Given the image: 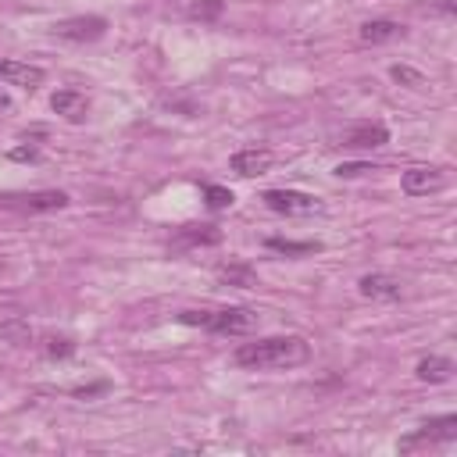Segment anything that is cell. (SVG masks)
I'll return each mask as SVG.
<instances>
[{
    "mask_svg": "<svg viewBox=\"0 0 457 457\" xmlns=\"http://www.w3.org/2000/svg\"><path fill=\"white\" fill-rule=\"evenodd\" d=\"M311 357L307 339L300 336H264V339H250L239 343L232 361L246 371H278V368H296Z\"/></svg>",
    "mask_w": 457,
    "mask_h": 457,
    "instance_id": "6da1fadb",
    "label": "cell"
},
{
    "mask_svg": "<svg viewBox=\"0 0 457 457\" xmlns=\"http://www.w3.org/2000/svg\"><path fill=\"white\" fill-rule=\"evenodd\" d=\"M182 325H196L211 336H246L257 328V311L250 307H204V311H182Z\"/></svg>",
    "mask_w": 457,
    "mask_h": 457,
    "instance_id": "7a4b0ae2",
    "label": "cell"
},
{
    "mask_svg": "<svg viewBox=\"0 0 457 457\" xmlns=\"http://www.w3.org/2000/svg\"><path fill=\"white\" fill-rule=\"evenodd\" d=\"M0 207L7 211H21V214H43V211H61L68 207V193L64 189H32V193H4Z\"/></svg>",
    "mask_w": 457,
    "mask_h": 457,
    "instance_id": "3957f363",
    "label": "cell"
},
{
    "mask_svg": "<svg viewBox=\"0 0 457 457\" xmlns=\"http://www.w3.org/2000/svg\"><path fill=\"white\" fill-rule=\"evenodd\" d=\"M261 200H264L268 211L286 214V218H307V214L321 211V200L311 196V193H300V189H268Z\"/></svg>",
    "mask_w": 457,
    "mask_h": 457,
    "instance_id": "277c9868",
    "label": "cell"
},
{
    "mask_svg": "<svg viewBox=\"0 0 457 457\" xmlns=\"http://www.w3.org/2000/svg\"><path fill=\"white\" fill-rule=\"evenodd\" d=\"M457 439V414H443V418H432L425 421L414 436L400 439V453H411V450H421V446H436V443H453Z\"/></svg>",
    "mask_w": 457,
    "mask_h": 457,
    "instance_id": "5b68a950",
    "label": "cell"
},
{
    "mask_svg": "<svg viewBox=\"0 0 457 457\" xmlns=\"http://www.w3.org/2000/svg\"><path fill=\"white\" fill-rule=\"evenodd\" d=\"M400 186L407 196H428L446 186V175H443V168H432V164H411L400 175Z\"/></svg>",
    "mask_w": 457,
    "mask_h": 457,
    "instance_id": "8992f818",
    "label": "cell"
},
{
    "mask_svg": "<svg viewBox=\"0 0 457 457\" xmlns=\"http://www.w3.org/2000/svg\"><path fill=\"white\" fill-rule=\"evenodd\" d=\"M54 32H57L61 39H71V43H93V39H100V36L107 32V18H100V14L64 18V21L54 25Z\"/></svg>",
    "mask_w": 457,
    "mask_h": 457,
    "instance_id": "52a82bcc",
    "label": "cell"
},
{
    "mask_svg": "<svg viewBox=\"0 0 457 457\" xmlns=\"http://www.w3.org/2000/svg\"><path fill=\"white\" fill-rule=\"evenodd\" d=\"M43 79H46V71H43L39 64L14 61V57H0V82L18 86V89L32 93V89H39V86H43Z\"/></svg>",
    "mask_w": 457,
    "mask_h": 457,
    "instance_id": "ba28073f",
    "label": "cell"
},
{
    "mask_svg": "<svg viewBox=\"0 0 457 457\" xmlns=\"http://www.w3.org/2000/svg\"><path fill=\"white\" fill-rule=\"evenodd\" d=\"M271 161H275V154L268 150V146H243V150H236L232 154V171L236 175H243V179H253V175H264L268 168H271Z\"/></svg>",
    "mask_w": 457,
    "mask_h": 457,
    "instance_id": "9c48e42d",
    "label": "cell"
},
{
    "mask_svg": "<svg viewBox=\"0 0 457 457\" xmlns=\"http://www.w3.org/2000/svg\"><path fill=\"white\" fill-rule=\"evenodd\" d=\"M50 107H54V114H61L64 121H75V125L89 118V96L82 89H57L50 96Z\"/></svg>",
    "mask_w": 457,
    "mask_h": 457,
    "instance_id": "30bf717a",
    "label": "cell"
},
{
    "mask_svg": "<svg viewBox=\"0 0 457 457\" xmlns=\"http://www.w3.org/2000/svg\"><path fill=\"white\" fill-rule=\"evenodd\" d=\"M357 289H361V296H368V300H400V293H403L400 278H393V275H386V271L361 275Z\"/></svg>",
    "mask_w": 457,
    "mask_h": 457,
    "instance_id": "8fae6325",
    "label": "cell"
},
{
    "mask_svg": "<svg viewBox=\"0 0 457 457\" xmlns=\"http://www.w3.org/2000/svg\"><path fill=\"white\" fill-rule=\"evenodd\" d=\"M382 143H389V129L378 125V121L353 125V129L343 136V146H350V150H375V146H382Z\"/></svg>",
    "mask_w": 457,
    "mask_h": 457,
    "instance_id": "7c38bea8",
    "label": "cell"
},
{
    "mask_svg": "<svg viewBox=\"0 0 457 457\" xmlns=\"http://www.w3.org/2000/svg\"><path fill=\"white\" fill-rule=\"evenodd\" d=\"M214 243H221V232L214 225H186L171 239V246H214Z\"/></svg>",
    "mask_w": 457,
    "mask_h": 457,
    "instance_id": "4fadbf2b",
    "label": "cell"
},
{
    "mask_svg": "<svg viewBox=\"0 0 457 457\" xmlns=\"http://www.w3.org/2000/svg\"><path fill=\"white\" fill-rule=\"evenodd\" d=\"M403 36V25L400 21H389V18H371L361 25V39L364 43H389V39H400Z\"/></svg>",
    "mask_w": 457,
    "mask_h": 457,
    "instance_id": "5bb4252c",
    "label": "cell"
},
{
    "mask_svg": "<svg viewBox=\"0 0 457 457\" xmlns=\"http://www.w3.org/2000/svg\"><path fill=\"white\" fill-rule=\"evenodd\" d=\"M414 375L421 378V382H446L450 375H453V361L450 357H421L418 361V368H414Z\"/></svg>",
    "mask_w": 457,
    "mask_h": 457,
    "instance_id": "9a60e30c",
    "label": "cell"
},
{
    "mask_svg": "<svg viewBox=\"0 0 457 457\" xmlns=\"http://www.w3.org/2000/svg\"><path fill=\"white\" fill-rule=\"evenodd\" d=\"M268 250H275V253H289V257H303V253L321 250V243H314V239L296 243V239H278V236H271V239H268Z\"/></svg>",
    "mask_w": 457,
    "mask_h": 457,
    "instance_id": "2e32d148",
    "label": "cell"
},
{
    "mask_svg": "<svg viewBox=\"0 0 457 457\" xmlns=\"http://www.w3.org/2000/svg\"><path fill=\"white\" fill-rule=\"evenodd\" d=\"M204 196H207V207L211 211H225V207H232V189H225V186H204Z\"/></svg>",
    "mask_w": 457,
    "mask_h": 457,
    "instance_id": "e0dca14e",
    "label": "cell"
},
{
    "mask_svg": "<svg viewBox=\"0 0 457 457\" xmlns=\"http://www.w3.org/2000/svg\"><path fill=\"white\" fill-rule=\"evenodd\" d=\"M189 14L200 18V21H214V18L221 14V0H200V4L189 7Z\"/></svg>",
    "mask_w": 457,
    "mask_h": 457,
    "instance_id": "ac0fdd59",
    "label": "cell"
},
{
    "mask_svg": "<svg viewBox=\"0 0 457 457\" xmlns=\"http://www.w3.org/2000/svg\"><path fill=\"white\" fill-rule=\"evenodd\" d=\"M396 82H407V86H425V75L421 71H414V68H407V64H393V71H389Z\"/></svg>",
    "mask_w": 457,
    "mask_h": 457,
    "instance_id": "d6986e66",
    "label": "cell"
},
{
    "mask_svg": "<svg viewBox=\"0 0 457 457\" xmlns=\"http://www.w3.org/2000/svg\"><path fill=\"white\" fill-rule=\"evenodd\" d=\"M364 171H375V168L364 164V161H350V164H339V168H336L339 179H357V175H364Z\"/></svg>",
    "mask_w": 457,
    "mask_h": 457,
    "instance_id": "ffe728a7",
    "label": "cell"
},
{
    "mask_svg": "<svg viewBox=\"0 0 457 457\" xmlns=\"http://www.w3.org/2000/svg\"><path fill=\"white\" fill-rule=\"evenodd\" d=\"M46 353H50V357H71V353H75V343H71V339H50Z\"/></svg>",
    "mask_w": 457,
    "mask_h": 457,
    "instance_id": "44dd1931",
    "label": "cell"
},
{
    "mask_svg": "<svg viewBox=\"0 0 457 457\" xmlns=\"http://www.w3.org/2000/svg\"><path fill=\"white\" fill-rule=\"evenodd\" d=\"M221 278H228V282H239V286H250V268H221Z\"/></svg>",
    "mask_w": 457,
    "mask_h": 457,
    "instance_id": "7402d4cb",
    "label": "cell"
},
{
    "mask_svg": "<svg viewBox=\"0 0 457 457\" xmlns=\"http://www.w3.org/2000/svg\"><path fill=\"white\" fill-rule=\"evenodd\" d=\"M11 157H14V161H36V157H39V150H36V146H29V150H25V146H18V150H11Z\"/></svg>",
    "mask_w": 457,
    "mask_h": 457,
    "instance_id": "603a6c76",
    "label": "cell"
},
{
    "mask_svg": "<svg viewBox=\"0 0 457 457\" xmlns=\"http://www.w3.org/2000/svg\"><path fill=\"white\" fill-rule=\"evenodd\" d=\"M0 111H11V96L7 93H0Z\"/></svg>",
    "mask_w": 457,
    "mask_h": 457,
    "instance_id": "cb8c5ba5",
    "label": "cell"
}]
</instances>
